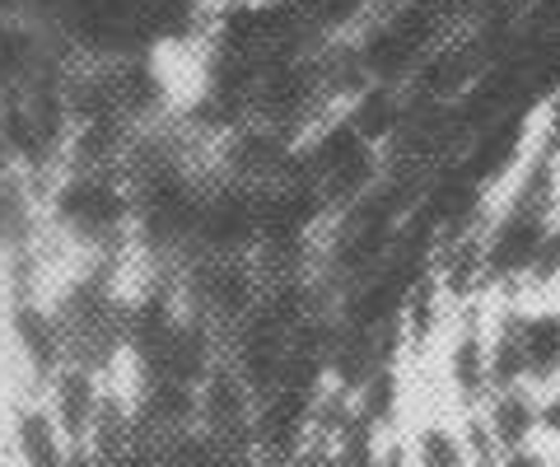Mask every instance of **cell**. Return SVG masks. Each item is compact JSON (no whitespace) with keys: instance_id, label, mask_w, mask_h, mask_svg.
Masks as SVG:
<instances>
[{"instance_id":"obj_1","label":"cell","mask_w":560,"mask_h":467,"mask_svg":"<svg viewBox=\"0 0 560 467\" xmlns=\"http://www.w3.org/2000/svg\"><path fill=\"white\" fill-rule=\"evenodd\" d=\"M51 220L75 244L108 257L131 238V192L117 173H70L51 192Z\"/></svg>"},{"instance_id":"obj_2","label":"cell","mask_w":560,"mask_h":467,"mask_svg":"<svg viewBox=\"0 0 560 467\" xmlns=\"http://www.w3.org/2000/svg\"><path fill=\"white\" fill-rule=\"evenodd\" d=\"M397 435L407 448V467H477L463 411H453L444 397L425 388H411V407L401 417Z\"/></svg>"},{"instance_id":"obj_3","label":"cell","mask_w":560,"mask_h":467,"mask_svg":"<svg viewBox=\"0 0 560 467\" xmlns=\"http://www.w3.org/2000/svg\"><path fill=\"white\" fill-rule=\"evenodd\" d=\"M103 397H108V384H103V374H94V370L61 365L57 374H51L47 411H51V421H57L70 454H84V444H90V435H94V421L103 411Z\"/></svg>"},{"instance_id":"obj_4","label":"cell","mask_w":560,"mask_h":467,"mask_svg":"<svg viewBox=\"0 0 560 467\" xmlns=\"http://www.w3.org/2000/svg\"><path fill=\"white\" fill-rule=\"evenodd\" d=\"M518 341H523V378L528 388L560 384V304L556 300H518Z\"/></svg>"},{"instance_id":"obj_5","label":"cell","mask_w":560,"mask_h":467,"mask_svg":"<svg viewBox=\"0 0 560 467\" xmlns=\"http://www.w3.org/2000/svg\"><path fill=\"white\" fill-rule=\"evenodd\" d=\"M407 90H397V84H364V90L355 94L341 108V117L350 122V131L360 136L370 150H388L393 145V136L401 131V122H407Z\"/></svg>"},{"instance_id":"obj_6","label":"cell","mask_w":560,"mask_h":467,"mask_svg":"<svg viewBox=\"0 0 560 467\" xmlns=\"http://www.w3.org/2000/svg\"><path fill=\"white\" fill-rule=\"evenodd\" d=\"M10 327H14L20 351L28 355V365L38 370L43 378H51L66 365V341H61V327H57V318H51V308H43L38 300L14 304L10 308Z\"/></svg>"},{"instance_id":"obj_7","label":"cell","mask_w":560,"mask_h":467,"mask_svg":"<svg viewBox=\"0 0 560 467\" xmlns=\"http://www.w3.org/2000/svg\"><path fill=\"white\" fill-rule=\"evenodd\" d=\"M47 66L43 33H33L14 14H0V90L24 94V84Z\"/></svg>"},{"instance_id":"obj_8","label":"cell","mask_w":560,"mask_h":467,"mask_svg":"<svg viewBox=\"0 0 560 467\" xmlns=\"http://www.w3.org/2000/svg\"><path fill=\"white\" fill-rule=\"evenodd\" d=\"M14 444H20L24 467H70V448L47 407H20V417H14Z\"/></svg>"},{"instance_id":"obj_9","label":"cell","mask_w":560,"mask_h":467,"mask_svg":"<svg viewBox=\"0 0 560 467\" xmlns=\"http://www.w3.org/2000/svg\"><path fill=\"white\" fill-rule=\"evenodd\" d=\"M33 230H38V215H33L28 183H24L20 168H10L5 178H0V248H5L10 257L28 253Z\"/></svg>"},{"instance_id":"obj_10","label":"cell","mask_w":560,"mask_h":467,"mask_svg":"<svg viewBox=\"0 0 560 467\" xmlns=\"http://www.w3.org/2000/svg\"><path fill=\"white\" fill-rule=\"evenodd\" d=\"M556 285H560V206L528 257V271H523V281H518V300H551Z\"/></svg>"},{"instance_id":"obj_11","label":"cell","mask_w":560,"mask_h":467,"mask_svg":"<svg viewBox=\"0 0 560 467\" xmlns=\"http://www.w3.org/2000/svg\"><path fill=\"white\" fill-rule=\"evenodd\" d=\"M528 145L541 160H551L560 150V84H551L547 94H537L533 113H528Z\"/></svg>"},{"instance_id":"obj_12","label":"cell","mask_w":560,"mask_h":467,"mask_svg":"<svg viewBox=\"0 0 560 467\" xmlns=\"http://www.w3.org/2000/svg\"><path fill=\"white\" fill-rule=\"evenodd\" d=\"M537 444L547 454H560V384L537 393Z\"/></svg>"},{"instance_id":"obj_13","label":"cell","mask_w":560,"mask_h":467,"mask_svg":"<svg viewBox=\"0 0 560 467\" xmlns=\"http://www.w3.org/2000/svg\"><path fill=\"white\" fill-rule=\"evenodd\" d=\"M495 467H551V454L541 444H523L510 454H495Z\"/></svg>"},{"instance_id":"obj_14","label":"cell","mask_w":560,"mask_h":467,"mask_svg":"<svg viewBox=\"0 0 560 467\" xmlns=\"http://www.w3.org/2000/svg\"><path fill=\"white\" fill-rule=\"evenodd\" d=\"M551 467H560V454H551Z\"/></svg>"},{"instance_id":"obj_15","label":"cell","mask_w":560,"mask_h":467,"mask_svg":"<svg viewBox=\"0 0 560 467\" xmlns=\"http://www.w3.org/2000/svg\"><path fill=\"white\" fill-rule=\"evenodd\" d=\"M551 300H556V304H560V285H556V295H551Z\"/></svg>"}]
</instances>
